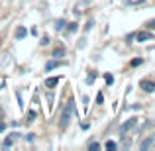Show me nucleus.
<instances>
[{
	"label": "nucleus",
	"instance_id": "obj_20",
	"mask_svg": "<svg viewBox=\"0 0 155 151\" xmlns=\"http://www.w3.org/2000/svg\"><path fill=\"white\" fill-rule=\"evenodd\" d=\"M2 130H4V124H2V122H0V132H2Z\"/></svg>",
	"mask_w": 155,
	"mask_h": 151
},
{
	"label": "nucleus",
	"instance_id": "obj_9",
	"mask_svg": "<svg viewBox=\"0 0 155 151\" xmlns=\"http://www.w3.org/2000/svg\"><path fill=\"white\" fill-rule=\"evenodd\" d=\"M57 65H59V61H57V59H55V61H49V63L45 65V71H51V69L57 67Z\"/></svg>",
	"mask_w": 155,
	"mask_h": 151
},
{
	"label": "nucleus",
	"instance_id": "obj_14",
	"mask_svg": "<svg viewBox=\"0 0 155 151\" xmlns=\"http://www.w3.org/2000/svg\"><path fill=\"white\" fill-rule=\"evenodd\" d=\"M34 118H35V112H34V110H30V112H28V120H34Z\"/></svg>",
	"mask_w": 155,
	"mask_h": 151
},
{
	"label": "nucleus",
	"instance_id": "obj_3",
	"mask_svg": "<svg viewBox=\"0 0 155 151\" xmlns=\"http://www.w3.org/2000/svg\"><path fill=\"white\" fill-rule=\"evenodd\" d=\"M140 87L143 88L145 92H153V90H155V83H153V80H141Z\"/></svg>",
	"mask_w": 155,
	"mask_h": 151
},
{
	"label": "nucleus",
	"instance_id": "obj_18",
	"mask_svg": "<svg viewBox=\"0 0 155 151\" xmlns=\"http://www.w3.org/2000/svg\"><path fill=\"white\" fill-rule=\"evenodd\" d=\"M141 0H126V4H140Z\"/></svg>",
	"mask_w": 155,
	"mask_h": 151
},
{
	"label": "nucleus",
	"instance_id": "obj_13",
	"mask_svg": "<svg viewBox=\"0 0 155 151\" xmlns=\"http://www.w3.org/2000/svg\"><path fill=\"white\" fill-rule=\"evenodd\" d=\"M145 26H147V28H149V30H155V20H149V22H147V24H145Z\"/></svg>",
	"mask_w": 155,
	"mask_h": 151
},
{
	"label": "nucleus",
	"instance_id": "obj_16",
	"mask_svg": "<svg viewBox=\"0 0 155 151\" xmlns=\"http://www.w3.org/2000/svg\"><path fill=\"white\" fill-rule=\"evenodd\" d=\"M88 149H91V151H92V149H100V145H98V143H91V145H88Z\"/></svg>",
	"mask_w": 155,
	"mask_h": 151
},
{
	"label": "nucleus",
	"instance_id": "obj_8",
	"mask_svg": "<svg viewBox=\"0 0 155 151\" xmlns=\"http://www.w3.org/2000/svg\"><path fill=\"white\" fill-rule=\"evenodd\" d=\"M16 137H18V133H12V136H8L6 141H4V147H12V143L16 141Z\"/></svg>",
	"mask_w": 155,
	"mask_h": 151
},
{
	"label": "nucleus",
	"instance_id": "obj_10",
	"mask_svg": "<svg viewBox=\"0 0 155 151\" xmlns=\"http://www.w3.org/2000/svg\"><path fill=\"white\" fill-rule=\"evenodd\" d=\"M63 53H65V47L61 45V47H57V49L53 51V57H59V55H63Z\"/></svg>",
	"mask_w": 155,
	"mask_h": 151
},
{
	"label": "nucleus",
	"instance_id": "obj_15",
	"mask_svg": "<svg viewBox=\"0 0 155 151\" xmlns=\"http://www.w3.org/2000/svg\"><path fill=\"white\" fill-rule=\"evenodd\" d=\"M94 79H96V73H92V75H88V79H87V83H88V84H91V83H92V80H94Z\"/></svg>",
	"mask_w": 155,
	"mask_h": 151
},
{
	"label": "nucleus",
	"instance_id": "obj_17",
	"mask_svg": "<svg viewBox=\"0 0 155 151\" xmlns=\"http://www.w3.org/2000/svg\"><path fill=\"white\" fill-rule=\"evenodd\" d=\"M132 65H134V67H137V65H141V59H134V61H132Z\"/></svg>",
	"mask_w": 155,
	"mask_h": 151
},
{
	"label": "nucleus",
	"instance_id": "obj_11",
	"mask_svg": "<svg viewBox=\"0 0 155 151\" xmlns=\"http://www.w3.org/2000/svg\"><path fill=\"white\" fill-rule=\"evenodd\" d=\"M116 147H118V145L114 143V141H106V149H112V151H114Z\"/></svg>",
	"mask_w": 155,
	"mask_h": 151
},
{
	"label": "nucleus",
	"instance_id": "obj_4",
	"mask_svg": "<svg viewBox=\"0 0 155 151\" xmlns=\"http://www.w3.org/2000/svg\"><path fill=\"white\" fill-rule=\"evenodd\" d=\"M153 145H155V136H151V137H147V140H145L143 141V143H141V149H149V147H153Z\"/></svg>",
	"mask_w": 155,
	"mask_h": 151
},
{
	"label": "nucleus",
	"instance_id": "obj_6",
	"mask_svg": "<svg viewBox=\"0 0 155 151\" xmlns=\"http://www.w3.org/2000/svg\"><path fill=\"white\" fill-rule=\"evenodd\" d=\"M136 38H137V41H147V39H151V34L149 31H140Z\"/></svg>",
	"mask_w": 155,
	"mask_h": 151
},
{
	"label": "nucleus",
	"instance_id": "obj_7",
	"mask_svg": "<svg viewBox=\"0 0 155 151\" xmlns=\"http://www.w3.org/2000/svg\"><path fill=\"white\" fill-rule=\"evenodd\" d=\"M26 35H28V30H26L24 26H20L18 30H16V38H18V39H24Z\"/></svg>",
	"mask_w": 155,
	"mask_h": 151
},
{
	"label": "nucleus",
	"instance_id": "obj_1",
	"mask_svg": "<svg viewBox=\"0 0 155 151\" xmlns=\"http://www.w3.org/2000/svg\"><path fill=\"white\" fill-rule=\"evenodd\" d=\"M73 112H75V102H73V100H69L67 104H65L63 112H61V120H59V126H61V130H67L69 122H71V116H73Z\"/></svg>",
	"mask_w": 155,
	"mask_h": 151
},
{
	"label": "nucleus",
	"instance_id": "obj_12",
	"mask_svg": "<svg viewBox=\"0 0 155 151\" xmlns=\"http://www.w3.org/2000/svg\"><path fill=\"white\" fill-rule=\"evenodd\" d=\"M104 80H106L108 84H112V83H114V77H112V75H104Z\"/></svg>",
	"mask_w": 155,
	"mask_h": 151
},
{
	"label": "nucleus",
	"instance_id": "obj_2",
	"mask_svg": "<svg viewBox=\"0 0 155 151\" xmlns=\"http://www.w3.org/2000/svg\"><path fill=\"white\" fill-rule=\"evenodd\" d=\"M136 124H137V118H130L126 124H122V128H120V133L122 136H126V133L130 132L132 128H136Z\"/></svg>",
	"mask_w": 155,
	"mask_h": 151
},
{
	"label": "nucleus",
	"instance_id": "obj_19",
	"mask_svg": "<svg viewBox=\"0 0 155 151\" xmlns=\"http://www.w3.org/2000/svg\"><path fill=\"white\" fill-rule=\"evenodd\" d=\"M61 28H65V22L61 20V22H57V30H61Z\"/></svg>",
	"mask_w": 155,
	"mask_h": 151
},
{
	"label": "nucleus",
	"instance_id": "obj_5",
	"mask_svg": "<svg viewBox=\"0 0 155 151\" xmlns=\"http://www.w3.org/2000/svg\"><path fill=\"white\" fill-rule=\"evenodd\" d=\"M57 84H59V77H51V79L45 80V87L47 88H53V87H57Z\"/></svg>",
	"mask_w": 155,
	"mask_h": 151
}]
</instances>
